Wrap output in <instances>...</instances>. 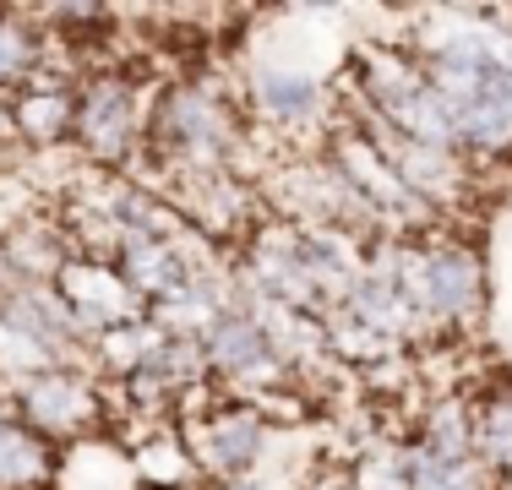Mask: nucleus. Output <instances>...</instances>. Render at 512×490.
Masks as SVG:
<instances>
[{"label":"nucleus","instance_id":"0eeeda50","mask_svg":"<svg viewBox=\"0 0 512 490\" xmlns=\"http://www.w3.org/2000/svg\"><path fill=\"white\" fill-rule=\"evenodd\" d=\"M6 403H11V420H22L33 436H44L55 452L104 436L109 420H115L104 376L88 371V365H55V371H39L28 382H11Z\"/></svg>","mask_w":512,"mask_h":490},{"label":"nucleus","instance_id":"ddd939ff","mask_svg":"<svg viewBox=\"0 0 512 490\" xmlns=\"http://www.w3.org/2000/svg\"><path fill=\"white\" fill-rule=\"evenodd\" d=\"M71 120H77V82L60 77V71H44L28 88L11 98V137L22 147H60L71 142Z\"/></svg>","mask_w":512,"mask_h":490},{"label":"nucleus","instance_id":"20e7f679","mask_svg":"<svg viewBox=\"0 0 512 490\" xmlns=\"http://www.w3.org/2000/svg\"><path fill=\"white\" fill-rule=\"evenodd\" d=\"M349 71H355V104H349V115L376 120V126H387L393 137L442 147V153H463L442 98H436L431 77L420 71V60H414V49L404 39L355 44Z\"/></svg>","mask_w":512,"mask_h":490},{"label":"nucleus","instance_id":"9d476101","mask_svg":"<svg viewBox=\"0 0 512 490\" xmlns=\"http://www.w3.org/2000/svg\"><path fill=\"white\" fill-rule=\"evenodd\" d=\"M246 98L251 109L278 131H316L327 115H333V93L316 71H300V66H278V60H256L246 71Z\"/></svg>","mask_w":512,"mask_h":490},{"label":"nucleus","instance_id":"1a4fd4ad","mask_svg":"<svg viewBox=\"0 0 512 490\" xmlns=\"http://www.w3.org/2000/svg\"><path fill=\"white\" fill-rule=\"evenodd\" d=\"M55 294H60V305L71 311L77 333L88 338V349L104 333L131 327V322L148 316V300L126 284V273H120L115 262H99V256H77V251H71L66 262H60V273H55Z\"/></svg>","mask_w":512,"mask_h":490},{"label":"nucleus","instance_id":"412c9836","mask_svg":"<svg viewBox=\"0 0 512 490\" xmlns=\"http://www.w3.org/2000/svg\"><path fill=\"white\" fill-rule=\"evenodd\" d=\"M502 490H512V474H507V480H502Z\"/></svg>","mask_w":512,"mask_h":490},{"label":"nucleus","instance_id":"f03ea898","mask_svg":"<svg viewBox=\"0 0 512 490\" xmlns=\"http://www.w3.org/2000/svg\"><path fill=\"white\" fill-rule=\"evenodd\" d=\"M251 131L240 109L213 82H164L148 109V137H142V164H153L164 180L207 175V169H246Z\"/></svg>","mask_w":512,"mask_h":490},{"label":"nucleus","instance_id":"2eb2a0df","mask_svg":"<svg viewBox=\"0 0 512 490\" xmlns=\"http://www.w3.org/2000/svg\"><path fill=\"white\" fill-rule=\"evenodd\" d=\"M469 441H474V458L496 480H507L512 474V382L469 387Z\"/></svg>","mask_w":512,"mask_h":490},{"label":"nucleus","instance_id":"9b49d317","mask_svg":"<svg viewBox=\"0 0 512 490\" xmlns=\"http://www.w3.org/2000/svg\"><path fill=\"white\" fill-rule=\"evenodd\" d=\"M0 322L28 343H39L55 365H88V338L77 333V322L60 305L55 284H22V289L0 294Z\"/></svg>","mask_w":512,"mask_h":490},{"label":"nucleus","instance_id":"423d86ee","mask_svg":"<svg viewBox=\"0 0 512 490\" xmlns=\"http://www.w3.org/2000/svg\"><path fill=\"white\" fill-rule=\"evenodd\" d=\"M148 109H153V93H142L137 77H126V71H115V66L109 71H82L71 147H77L99 175H126V169L142 158Z\"/></svg>","mask_w":512,"mask_h":490},{"label":"nucleus","instance_id":"f257e3e1","mask_svg":"<svg viewBox=\"0 0 512 490\" xmlns=\"http://www.w3.org/2000/svg\"><path fill=\"white\" fill-rule=\"evenodd\" d=\"M409 49L431 77L469 164L512 158V6L414 11Z\"/></svg>","mask_w":512,"mask_h":490},{"label":"nucleus","instance_id":"dca6fc26","mask_svg":"<svg viewBox=\"0 0 512 490\" xmlns=\"http://www.w3.org/2000/svg\"><path fill=\"white\" fill-rule=\"evenodd\" d=\"M60 452L22 420L0 414V490H55Z\"/></svg>","mask_w":512,"mask_h":490},{"label":"nucleus","instance_id":"7ed1b4c3","mask_svg":"<svg viewBox=\"0 0 512 490\" xmlns=\"http://www.w3.org/2000/svg\"><path fill=\"white\" fill-rule=\"evenodd\" d=\"M393 273L404 284L409 305L420 311L431 338H453L480 327L485 300H491V273L474 240L453 229H431V235H382Z\"/></svg>","mask_w":512,"mask_h":490},{"label":"nucleus","instance_id":"6e6552de","mask_svg":"<svg viewBox=\"0 0 512 490\" xmlns=\"http://www.w3.org/2000/svg\"><path fill=\"white\" fill-rule=\"evenodd\" d=\"M169 207L180 213V224L207 245H246L251 229L267 218L262 186L240 169H207V175H180L158 186Z\"/></svg>","mask_w":512,"mask_h":490},{"label":"nucleus","instance_id":"39448f33","mask_svg":"<svg viewBox=\"0 0 512 490\" xmlns=\"http://www.w3.org/2000/svg\"><path fill=\"white\" fill-rule=\"evenodd\" d=\"M175 431L186 441V458H191V469H197V480L207 490V485L251 474L256 463L273 452L284 420H273L262 403L224 398V392L202 387L197 398H186V409L175 414Z\"/></svg>","mask_w":512,"mask_h":490},{"label":"nucleus","instance_id":"4468645a","mask_svg":"<svg viewBox=\"0 0 512 490\" xmlns=\"http://www.w3.org/2000/svg\"><path fill=\"white\" fill-rule=\"evenodd\" d=\"M50 71V33L33 11L0 6V98H17L33 77Z\"/></svg>","mask_w":512,"mask_h":490},{"label":"nucleus","instance_id":"f3484780","mask_svg":"<svg viewBox=\"0 0 512 490\" xmlns=\"http://www.w3.org/2000/svg\"><path fill=\"white\" fill-rule=\"evenodd\" d=\"M409 441H414V447H425V452H436V458H474V441H469V387L436 392V398L420 409Z\"/></svg>","mask_w":512,"mask_h":490},{"label":"nucleus","instance_id":"a211bd4d","mask_svg":"<svg viewBox=\"0 0 512 490\" xmlns=\"http://www.w3.org/2000/svg\"><path fill=\"white\" fill-rule=\"evenodd\" d=\"M404 452H409V490H502V480L480 458H436L414 441H404Z\"/></svg>","mask_w":512,"mask_h":490},{"label":"nucleus","instance_id":"f8f14e48","mask_svg":"<svg viewBox=\"0 0 512 490\" xmlns=\"http://www.w3.org/2000/svg\"><path fill=\"white\" fill-rule=\"evenodd\" d=\"M229 305H235V294H229V262H213V267H197L186 284H175L169 294H158L148 305V322L169 338L202 343V333L229 311Z\"/></svg>","mask_w":512,"mask_h":490},{"label":"nucleus","instance_id":"6ab92c4d","mask_svg":"<svg viewBox=\"0 0 512 490\" xmlns=\"http://www.w3.org/2000/svg\"><path fill=\"white\" fill-rule=\"evenodd\" d=\"M409 436H376L371 447L349 463V490H409Z\"/></svg>","mask_w":512,"mask_h":490},{"label":"nucleus","instance_id":"aec40b11","mask_svg":"<svg viewBox=\"0 0 512 490\" xmlns=\"http://www.w3.org/2000/svg\"><path fill=\"white\" fill-rule=\"evenodd\" d=\"M0 142H17L11 137V98H0Z\"/></svg>","mask_w":512,"mask_h":490}]
</instances>
